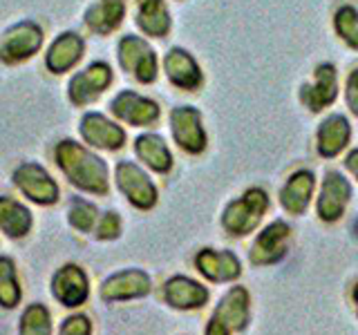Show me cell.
I'll use <instances>...</instances> for the list:
<instances>
[{
  "label": "cell",
  "instance_id": "cell-1",
  "mask_svg": "<svg viewBox=\"0 0 358 335\" xmlns=\"http://www.w3.org/2000/svg\"><path fill=\"white\" fill-rule=\"evenodd\" d=\"M54 161L76 190L94 197H106L110 193V170L108 163L94 154L83 143L74 139H63L54 148Z\"/></svg>",
  "mask_w": 358,
  "mask_h": 335
},
{
  "label": "cell",
  "instance_id": "cell-2",
  "mask_svg": "<svg viewBox=\"0 0 358 335\" xmlns=\"http://www.w3.org/2000/svg\"><path fill=\"white\" fill-rule=\"evenodd\" d=\"M251 315V297L244 286L229 288L213 311L204 335H235L246 329Z\"/></svg>",
  "mask_w": 358,
  "mask_h": 335
},
{
  "label": "cell",
  "instance_id": "cell-3",
  "mask_svg": "<svg viewBox=\"0 0 358 335\" xmlns=\"http://www.w3.org/2000/svg\"><path fill=\"white\" fill-rule=\"evenodd\" d=\"M268 208V197L262 188H251L246 193L231 201L222 215V226L233 237H244L255 230L257 223L262 221L264 212Z\"/></svg>",
  "mask_w": 358,
  "mask_h": 335
},
{
  "label": "cell",
  "instance_id": "cell-4",
  "mask_svg": "<svg viewBox=\"0 0 358 335\" xmlns=\"http://www.w3.org/2000/svg\"><path fill=\"white\" fill-rule=\"evenodd\" d=\"M11 181L18 188V193L29 199L36 206H54L61 199V188L54 181V177L36 161L20 163L11 172Z\"/></svg>",
  "mask_w": 358,
  "mask_h": 335
},
{
  "label": "cell",
  "instance_id": "cell-5",
  "mask_svg": "<svg viewBox=\"0 0 358 335\" xmlns=\"http://www.w3.org/2000/svg\"><path fill=\"white\" fill-rule=\"evenodd\" d=\"M43 27L34 20H20L0 36V63L18 65L29 61L43 47Z\"/></svg>",
  "mask_w": 358,
  "mask_h": 335
},
{
  "label": "cell",
  "instance_id": "cell-6",
  "mask_svg": "<svg viewBox=\"0 0 358 335\" xmlns=\"http://www.w3.org/2000/svg\"><path fill=\"white\" fill-rule=\"evenodd\" d=\"M50 293L63 308H81L90 299V277L78 264L67 262L54 271Z\"/></svg>",
  "mask_w": 358,
  "mask_h": 335
},
{
  "label": "cell",
  "instance_id": "cell-7",
  "mask_svg": "<svg viewBox=\"0 0 358 335\" xmlns=\"http://www.w3.org/2000/svg\"><path fill=\"white\" fill-rule=\"evenodd\" d=\"M152 279L141 268H123L119 273H112L99 286V297L106 304H117V302L141 299L150 295Z\"/></svg>",
  "mask_w": 358,
  "mask_h": 335
},
{
  "label": "cell",
  "instance_id": "cell-8",
  "mask_svg": "<svg viewBox=\"0 0 358 335\" xmlns=\"http://www.w3.org/2000/svg\"><path fill=\"white\" fill-rule=\"evenodd\" d=\"M115 181L121 195L126 197L134 208L150 210L157 204V188L150 181L137 163L132 161H119L115 168Z\"/></svg>",
  "mask_w": 358,
  "mask_h": 335
},
{
  "label": "cell",
  "instance_id": "cell-9",
  "mask_svg": "<svg viewBox=\"0 0 358 335\" xmlns=\"http://www.w3.org/2000/svg\"><path fill=\"white\" fill-rule=\"evenodd\" d=\"M110 83H112L110 65L103 61H96L70 78V83H67V98L72 100V105L85 107L90 103H94L110 87Z\"/></svg>",
  "mask_w": 358,
  "mask_h": 335
},
{
  "label": "cell",
  "instance_id": "cell-10",
  "mask_svg": "<svg viewBox=\"0 0 358 335\" xmlns=\"http://www.w3.org/2000/svg\"><path fill=\"white\" fill-rule=\"evenodd\" d=\"M119 65L132 74L139 83H152L157 78V56L155 50L139 36H123L117 47Z\"/></svg>",
  "mask_w": 358,
  "mask_h": 335
},
{
  "label": "cell",
  "instance_id": "cell-11",
  "mask_svg": "<svg viewBox=\"0 0 358 335\" xmlns=\"http://www.w3.org/2000/svg\"><path fill=\"white\" fill-rule=\"evenodd\" d=\"M289 237H291V228L285 221H273L257 234L251 253H249V262L253 266H271L275 262H280L287 255V246H289Z\"/></svg>",
  "mask_w": 358,
  "mask_h": 335
},
{
  "label": "cell",
  "instance_id": "cell-12",
  "mask_svg": "<svg viewBox=\"0 0 358 335\" xmlns=\"http://www.w3.org/2000/svg\"><path fill=\"white\" fill-rule=\"evenodd\" d=\"M78 132L85 143H90L92 148L115 152L121 150L126 145V132L121 126H117L115 121H110L108 117L99 114V112H87L81 119Z\"/></svg>",
  "mask_w": 358,
  "mask_h": 335
},
{
  "label": "cell",
  "instance_id": "cell-13",
  "mask_svg": "<svg viewBox=\"0 0 358 335\" xmlns=\"http://www.w3.org/2000/svg\"><path fill=\"white\" fill-rule=\"evenodd\" d=\"M162 297L175 311H195L206 304L210 293L206 286H201L195 279L186 275H175L164 282Z\"/></svg>",
  "mask_w": 358,
  "mask_h": 335
},
{
  "label": "cell",
  "instance_id": "cell-14",
  "mask_svg": "<svg viewBox=\"0 0 358 335\" xmlns=\"http://www.w3.org/2000/svg\"><path fill=\"white\" fill-rule=\"evenodd\" d=\"M112 114L117 119L130 123V126H152L159 119V105L155 103L152 98H145L137 92H130V89H123L115 98H112Z\"/></svg>",
  "mask_w": 358,
  "mask_h": 335
},
{
  "label": "cell",
  "instance_id": "cell-15",
  "mask_svg": "<svg viewBox=\"0 0 358 335\" xmlns=\"http://www.w3.org/2000/svg\"><path fill=\"white\" fill-rule=\"evenodd\" d=\"M171 128L177 145L182 150L197 154L206 148V134L201 128V114L195 107H175L171 114Z\"/></svg>",
  "mask_w": 358,
  "mask_h": 335
},
{
  "label": "cell",
  "instance_id": "cell-16",
  "mask_svg": "<svg viewBox=\"0 0 358 335\" xmlns=\"http://www.w3.org/2000/svg\"><path fill=\"white\" fill-rule=\"evenodd\" d=\"M350 197H352L350 181L338 172H327L318 197V217L327 223L338 221L347 204H350Z\"/></svg>",
  "mask_w": 358,
  "mask_h": 335
},
{
  "label": "cell",
  "instance_id": "cell-17",
  "mask_svg": "<svg viewBox=\"0 0 358 335\" xmlns=\"http://www.w3.org/2000/svg\"><path fill=\"white\" fill-rule=\"evenodd\" d=\"M195 268L208 282L215 284L233 282V279H238L242 275V264L238 260V255L231 251H213V248L199 251L195 257Z\"/></svg>",
  "mask_w": 358,
  "mask_h": 335
},
{
  "label": "cell",
  "instance_id": "cell-18",
  "mask_svg": "<svg viewBox=\"0 0 358 335\" xmlns=\"http://www.w3.org/2000/svg\"><path fill=\"white\" fill-rule=\"evenodd\" d=\"M85 40L76 31H63L54 38L48 54H45V67L52 74H65L83 59Z\"/></svg>",
  "mask_w": 358,
  "mask_h": 335
},
{
  "label": "cell",
  "instance_id": "cell-19",
  "mask_svg": "<svg viewBox=\"0 0 358 335\" xmlns=\"http://www.w3.org/2000/svg\"><path fill=\"white\" fill-rule=\"evenodd\" d=\"M34 228V215L22 201L0 195V232L11 241L25 239Z\"/></svg>",
  "mask_w": 358,
  "mask_h": 335
},
{
  "label": "cell",
  "instance_id": "cell-20",
  "mask_svg": "<svg viewBox=\"0 0 358 335\" xmlns=\"http://www.w3.org/2000/svg\"><path fill=\"white\" fill-rule=\"evenodd\" d=\"M336 92H338V85H336L334 65L322 63V65H318V70H316V83L302 87L300 98L309 110L320 112L322 107H327L329 103H334Z\"/></svg>",
  "mask_w": 358,
  "mask_h": 335
},
{
  "label": "cell",
  "instance_id": "cell-21",
  "mask_svg": "<svg viewBox=\"0 0 358 335\" xmlns=\"http://www.w3.org/2000/svg\"><path fill=\"white\" fill-rule=\"evenodd\" d=\"M166 74L171 78V83H175L182 89H197L201 85V72L195 63V59L186 50L173 47L166 54L164 59Z\"/></svg>",
  "mask_w": 358,
  "mask_h": 335
},
{
  "label": "cell",
  "instance_id": "cell-22",
  "mask_svg": "<svg viewBox=\"0 0 358 335\" xmlns=\"http://www.w3.org/2000/svg\"><path fill=\"white\" fill-rule=\"evenodd\" d=\"M126 16V0H99L85 11V25L99 36L115 31Z\"/></svg>",
  "mask_w": 358,
  "mask_h": 335
},
{
  "label": "cell",
  "instance_id": "cell-23",
  "mask_svg": "<svg viewBox=\"0 0 358 335\" xmlns=\"http://www.w3.org/2000/svg\"><path fill=\"white\" fill-rule=\"evenodd\" d=\"M313 186H316V181H313V174L309 170H298L289 177L282 193H280V204L289 215H302L307 210Z\"/></svg>",
  "mask_w": 358,
  "mask_h": 335
},
{
  "label": "cell",
  "instance_id": "cell-24",
  "mask_svg": "<svg viewBox=\"0 0 358 335\" xmlns=\"http://www.w3.org/2000/svg\"><path fill=\"white\" fill-rule=\"evenodd\" d=\"M137 25L152 38H164L171 29V14L164 0H137Z\"/></svg>",
  "mask_w": 358,
  "mask_h": 335
},
{
  "label": "cell",
  "instance_id": "cell-25",
  "mask_svg": "<svg viewBox=\"0 0 358 335\" xmlns=\"http://www.w3.org/2000/svg\"><path fill=\"white\" fill-rule=\"evenodd\" d=\"M134 152L139 159L150 168V170L166 174L173 168V154L168 150V145L157 134H141L134 141Z\"/></svg>",
  "mask_w": 358,
  "mask_h": 335
},
{
  "label": "cell",
  "instance_id": "cell-26",
  "mask_svg": "<svg viewBox=\"0 0 358 335\" xmlns=\"http://www.w3.org/2000/svg\"><path fill=\"white\" fill-rule=\"evenodd\" d=\"M350 123H347L345 117L341 114H334L329 119L322 121V126L318 130V150L322 156H327V159H331V156L341 154L345 150L347 141H350Z\"/></svg>",
  "mask_w": 358,
  "mask_h": 335
},
{
  "label": "cell",
  "instance_id": "cell-27",
  "mask_svg": "<svg viewBox=\"0 0 358 335\" xmlns=\"http://www.w3.org/2000/svg\"><path fill=\"white\" fill-rule=\"evenodd\" d=\"M22 302V286L16 262L9 255H0V308L14 311Z\"/></svg>",
  "mask_w": 358,
  "mask_h": 335
},
{
  "label": "cell",
  "instance_id": "cell-28",
  "mask_svg": "<svg viewBox=\"0 0 358 335\" xmlns=\"http://www.w3.org/2000/svg\"><path fill=\"white\" fill-rule=\"evenodd\" d=\"M18 335H54L52 313L43 302H31L18 318Z\"/></svg>",
  "mask_w": 358,
  "mask_h": 335
},
{
  "label": "cell",
  "instance_id": "cell-29",
  "mask_svg": "<svg viewBox=\"0 0 358 335\" xmlns=\"http://www.w3.org/2000/svg\"><path fill=\"white\" fill-rule=\"evenodd\" d=\"M99 208L94 204H90L83 197H72L70 206H67V223L83 234L94 232L96 221H99Z\"/></svg>",
  "mask_w": 358,
  "mask_h": 335
},
{
  "label": "cell",
  "instance_id": "cell-30",
  "mask_svg": "<svg viewBox=\"0 0 358 335\" xmlns=\"http://www.w3.org/2000/svg\"><path fill=\"white\" fill-rule=\"evenodd\" d=\"M336 31L350 47L358 50V11L354 7L345 5L336 11Z\"/></svg>",
  "mask_w": 358,
  "mask_h": 335
},
{
  "label": "cell",
  "instance_id": "cell-31",
  "mask_svg": "<svg viewBox=\"0 0 358 335\" xmlns=\"http://www.w3.org/2000/svg\"><path fill=\"white\" fill-rule=\"evenodd\" d=\"M94 237L99 241H115L121 237V217L119 212L108 210L99 217L96 228H94Z\"/></svg>",
  "mask_w": 358,
  "mask_h": 335
},
{
  "label": "cell",
  "instance_id": "cell-32",
  "mask_svg": "<svg viewBox=\"0 0 358 335\" xmlns=\"http://www.w3.org/2000/svg\"><path fill=\"white\" fill-rule=\"evenodd\" d=\"M92 320L83 315V313H72L61 322L56 335H92Z\"/></svg>",
  "mask_w": 358,
  "mask_h": 335
},
{
  "label": "cell",
  "instance_id": "cell-33",
  "mask_svg": "<svg viewBox=\"0 0 358 335\" xmlns=\"http://www.w3.org/2000/svg\"><path fill=\"white\" fill-rule=\"evenodd\" d=\"M347 105L358 117V70L352 72L350 81H347Z\"/></svg>",
  "mask_w": 358,
  "mask_h": 335
},
{
  "label": "cell",
  "instance_id": "cell-34",
  "mask_svg": "<svg viewBox=\"0 0 358 335\" xmlns=\"http://www.w3.org/2000/svg\"><path fill=\"white\" fill-rule=\"evenodd\" d=\"M345 165L350 168V172L358 179V150H352L350 154H347V159H345Z\"/></svg>",
  "mask_w": 358,
  "mask_h": 335
},
{
  "label": "cell",
  "instance_id": "cell-35",
  "mask_svg": "<svg viewBox=\"0 0 358 335\" xmlns=\"http://www.w3.org/2000/svg\"><path fill=\"white\" fill-rule=\"evenodd\" d=\"M352 297H354V304H356V315H358V284L354 286V293H352Z\"/></svg>",
  "mask_w": 358,
  "mask_h": 335
}]
</instances>
